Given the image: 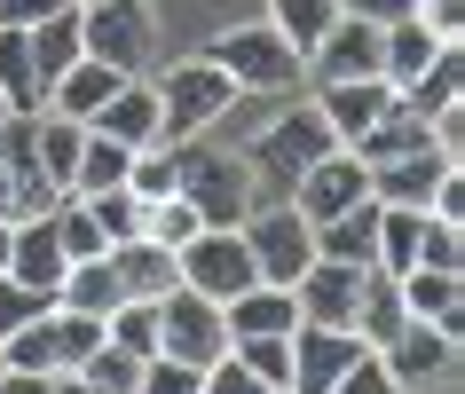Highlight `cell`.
I'll list each match as a JSON object with an SVG mask.
<instances>
[{
  "mask_svg": "<svg viewBox=\"0 0 465 394\" xmlns=\"http://www.w3.org/2000/svg\"><path fill=\"white\" fill-rule=\"evenodd\" d=\"M237 111V79L221 72L213 55H190L158 79V143H197L213 119Z\"/></svg>",
  "mask_w": 465,
  "mask_h": 394,
  "instance_id": "cell-1",
  "label": "cell"
},
{
  "mask_svg": "<svg viewBox=\"0 0 465 394\" xmlns=\"http://www.w3.org/2000/svg\"><path fill=\"white\" fill-rule=\"evenodd\" d=\"M173 150H182V197L197 205V222H205V229H237V222H245L252 190H261L245 158L205 150V134H197V143H173Z\"/></svg>",
  "mask_w": 465,
  "mask_h": 394,
  "instance_id": "cell-2",
  "label": "cell"
},
{
  "mask_svg": "<svg viewBox=\"0 0 465 394\" xmlns=\"http://www.w3.org/2000/svg\"><path fill=\"white\" fill-rule=\"evenodd\" d=\"M79 48L111 64V72L143 79L150 48H158V16H150V0H79Z\"/></svg>",
  "mask_w": 465,
  "mask_h": 394,
  "instance_id": "cell-3",
  "label": "cell"
},
{
  "mask_svg": "<svg viewBox=\"0 0 465 394\" xmlns=\"http://www.w3.org/2000/svg\"><path fill=\"white\" fill-rule=\"evenodd\" d=\"M205 55L237 79V95H276V87H292V79H300V48H284V32H276L269 16H261V25L221 32Z\"/></svg>",
  "mask_w": 465,
  "mask_h": 394,
  "instance_id": "cell-4",
  "label": "cell"
},
{
  "mask_svg": "<svg viewBox=\"0 0 465 394\" xmlns=\"http://www.w3.org/2000/svg\"><path fill=\"white\" fill-rule=\"evenodd\" d=\"M323 150H340V143H331V126H323L316 103H300V111L269 119V126L245 143V166H252V182H300Z\"/></svg>",
  "mask_w": 465,
  "mask_h": 394,
  "instance_id": "cell-5",
  "label": "cell"
},
{
  "mask_svg": "<svg viewBox=\"0 0 465 394\" xmlns=\"http://www.w3.org/2000/svg\"><path fill=\"white\" fill-rule=\"evenodd\" d=\"M158 355H173V363H213V355H229V323H221V300L190 292V284H173L166 300H158Z\"/></svg>",
  "mask_w": 465,
  "mask_h": 394,
  "instance_id": "cell-6",
  "label": "cell"
},
{
  "mask_svg": "<svg viewBox=\"0 0 465 394\" xmlns=\"http://www.w3.org/2000/svg\"><path fill=\"white\" fill-rule=\"evenodd\" d=\"M173 269L205 300H237L245 284H261V269H252V252H245V229H197L190 245L173 252Z\"/></svg>",
  "mask_w": 465,
  "mask_h": 394,
  "instance_id": "cell-7",
  "label": "cell"
},
{
  "mask_svg": "<svg viewBox=\"0 0 465 394\" xmlns=\"http://www.w3.org/2000/svg\"><path fill=\"white\" fill-rule=\"evenodd\" d=\"M245 252H252V269H261V284H284L292 292V276L316 261V229L300 222L292 205H269V213H245Z\"/></svg>",
  "mask_w": 465,
  "mask_h": 394,
  "instance_id": "cell-8",
  "label": "cell"
},
{
  "mask_svg": "<svg viewBox=\"0 0 465 394\" xmlns=\"http://www.w3.org/2000/svg\"><path fill=\"white\" fill-rule=\"evenodd\" d=\"M355 197H371V166L355 158V150H323L316 166L292 182V213L316 229V222H331V213H347Z\"/></svg>",
  "mask_w": 465,
  "mask_h": 394,
  "instance_id": "cell-9",
  "label": "cell"
},
{
  "mask_svg": "<svg viewBox=\"0 0 465 394\" xmlns=\"http://www.w3.org/2000/svg\"><path fill=\"white\" fill-rule=\"evenodd\" d=\"M379 363H387V379H394L402 394H411V387H434V379H450V363H458V331L411 316L387 347H379Z\"/></svg>",
  "mask_w": 465,
  "mask_h": 394,
  "instance_id": "cell-10",
  "label": "cell"
},
{
  "mask_svg": "<svg viewBox=\"0 0 465 394\" xmlns=\"http://www.w3.org/2000/svg\"><path fill=\"white\" fill-rule=\"evenodd\" d=\"M316 111H323V126H331V143L355 150L371 126L394 111V87L387 79H316Z\"/></svg>",
  "mask_w": 465,
  "mask_h": 394,
  "instance_id": "cell-11",
  "label": "cell"
},
{
  "mask_svg": "<svg viewBox=\"0 0 465 394\" xmlns=\"http://www.w3.org/2000/svg\"><path fill=\"white\" fill-rule=\"evenodd\" d=\"M355 292H363V269H347V261H308V269L292 276V308H300V323L355 331Z\"/></svg>",
  "mask_w": 465,
  "mask_h": 394,
  "instance_id": "cell-12",
  "label": "cell"
},
{
  "mask_svg": "<svg viewBox=\"0 0 465 394\" xmlns=\"http://www.w3.org/2000/svg\"><path fill=\"white\" fill-rule=\"evenodd\" d=\"M355 355H363V340H355V331H331V323H292V379H284V387H292V394H323L347 363H355Z\"/></svg>",
  "mask_w": 465,
  "mask_h": 394,
  "instance_id": "cell-13",
  "label": "cell"
},
{
  "mask_svg": "<svg viewBox=\"0 0 465 394\" xmlns=\"http://www.w3.org/2000/svg\"><path fill=\"white\" fill-rule=\"evenodd\" d=\"M379 32L387 25H371V16H331V32L308 48V72L316 79H379Z\"/></svg>",
  "mask_w": 465,
  "mask_h": 394,
  "instance_id": "cell-14",
  "label": "cell"
},
{
  "mask_svg": "<svg viewBox=\"0 0 465 394\" xmlns=\"http://www.w3.org/2000/svg\"><path fill=\"white\" fill-rule=\"evenodd\" d=\"M450 166H458V158H441L434 143H418V150H402V158H379V166H371V197H379V205H418V213H426V205H434V182Z\"/></svg>",
  "mask_w": 465,
  "mask_h": 394,
  "instance_id": "cell-15",
  "label": "cell"
},
{
  "mask_svg": "<svg viewBox=\"0 0 465 394\" xmlns=\"http://www.w3.org/2000/svg\"><path fill=\"white\" fill-rule=\"evenodd\" d=\"M87 134H103V143H119V150H150L158 143V87L150 79H119V95L87 119Z\"/></svg>",
  "mask_w": 465,
  "mask_h": 394,
  "instance_id": "cell-16",
  "label": "cell"
},
{
  "mask_svg": "<svg viewBox=\"0 0 465 394\" xmlns=\"http://www.w3.org/2000/svg\"><path fill=\"white\" fill-rule=\"evenodd\" d=\"M48 213H55V205H48ZM48 213H25V222H16V245H8V276L55 300V284H64V269H72V261H64V245H55V222H48Z\"/></svg>",
  "mask_w": 465,
  "mask_h": 394,
  "instance_id": "cell-17",
  "label": "cell"
},
{
  "mask_svg": "<svg viewBox=\"0 0 465 394\" xmlns=\"http://www.w3.org/2000/svg\"><path fill=\"white\" fill-rule=\"evenodd\" d=\"M316 261H347V269L379 261V197H355L347 213L316 222Z\"/></svg>",
  "mask_w": 465,
  "mask_h": 394,
  "instance_id": "cell-18",
  "label": "cell"
},
{
  "mask_svg": "<svg viewBox=\"0 0 465 394\" xmlns=\"http://www.w3.org/2000/svg\"><path fill=\"white\" fill-rule=\"evenodd\" d=\"M394 103H402L411 119H426V126H434L441 111H458V103H465V55L458 48H434V64H426L418 79H402Z\"/></svg>",
  "mask_w": 465,
  "mask_h": 394,
  "instance_id": "cell-19",
  "label": "cell"
},
{
  "mask_svg": "<svg viewBox=\"0 0 465 394\" xmlns=\"http://www.w3.org/2000/svg\"><path fill=\"white\" fill-rule=\"evenodd\" d=\"M394 284H402V308H411L418 323L465 331V284H458V269H402Z\"/></svg>",
  "mask_w": 465,
  "mask_h": 394,
  "instance_id": "cell-20",
  "label": "cell"
},
{
  "mask_svg": "<svg viewBox=\"0 0 465 394\" xmlns=\"http://www.w3.org/2000/svg\"><path fill=\"white\" fill-rule=\"evenodd\" d=\"M221 323H229V340H269V331H292L300 308L284 284H245L237 300H221Z\"/></svg>",
  "mask_w": 465,
  "mask_h": 394,
  "instance_id": "cell-21",
  "label": "cell"
},
{
  "mask_svg": "<svg viewBox=\"0 0 465 394\" xmlns=\"http://www.w3.org/2000/svg\"><path fill=\"white\" fill-rule=\"evenodd\" d=\"M119 79H126V72H111V64H95V55H79L72 72H64V79L48 87V95H40V111H64V119H79V126H87V119L103 111V103L119 95Z\"/></svg>",
  "mask_w": 465,
  "mask_h": 394,
  "instance_id": "cell-22",
  "label": "cell"
},
{
  "mask_svg": "<svg viewBox=\"0 0 465 394\" xmlns=\"http://www.w3.org/2000/svg\"><path fill=\"white\" fill-rule=\"evenodd\" d=\"M25 48H32V79H40V95H48L55 79L87 55V48H79V0H72V8H55V16H40V25L25 32Z\"/></svg>",
  "mask_w": 465,
  "mask_h": 394,
  "instance_id": "cell-23",
  "label": "cell"
},
{
  "mask_svg": "<svg viewBox=\"0 0 465 394\" xmlns=\"http://www.w3.org/2000/svg\"><path fill=\"white\" fill-rule=\"evenodd\" d=\"M111 269H119L126 300H166L173 284H182V269H173V245H150V237H126V245H111Z\"/></svg>",
  "mask_w": 465,
  "mask_h": 394,
  "instance_id": "cell-24",
  "label": "cell"
},
{
  "mask_svg": "<svg viewBox=\"0 0 465 394\" xmlns=\"http://www.w3.org/2000/svg\"><path fill=\"white\" fill-rule=\"evenodd\" d=\"M402 323H411V308H402V284H394L387 269H363V292H355V340L379 355V347H387Z\"/></svg>",
  "mask_w": 465,
  "mask_h": 394,
  "instance_id": "cell-25",
  "label": "cell"
},
{
  "mask_svg": "<svg viewBox=\"0 0 465 394\" xmlns=\"http://www.w3.org/2000/svg\"><path fill=\"white\" fill-rule=\"evenodd\" d=\"M126 300L119 269H111V252H95V261H72L64 269V284H55V308H79V316H111Z\"/></svg>",
  "mask_w": 465,
  "mask_h": 394,
  "instance_id": "cell-26",
  "label": "cell"
},
{
  "mask_svg": "<svg viewBox=\"0 0 465 394\" xmlns=\"http://www.w3.org/2000/svg\"><path fill=\"white\" fill-rule=\"evenodd\" d=\"M79 143H87V126H79V119H64V111H40V119H32V150H40V173H48L55 190L72 182Z\"/></svg>",
  "mask_w": 465,
  "mask_h": 394,
  "instance_id": "cell-27",
  "label": "cell"
},
{
  "mask_svg": "<svg viewBox=\"0 0 465 394\" xmlns=\"http://www.w3.org/2000/svg\"><path fill=\"white\" fill-rule=\"evenodd\" d=\"M126 166H134V150H119V143H103V134H87V143H79V166H72V182H64V197L119 190V182H126Z\"/></svg>",
  "mask_w": 465,
  "mask_h": 394,
  "instance_id": "cell-28",
  "label": "cell"
},
{
  "mask_svg": "<svg viewBox=\"0 0 465 394\" xmlns=\"http://www.w3.org/2000/svg\"><path fill=\"white\" fill-rule=\"evenodd\" d=\"M418 229H426L418 205H379V261L371 269H387V276L418 269Z\"/></svg>",
  "mask_w": 465,
  "mask_h": 394,
  "instance_id": "cell-29",
  "label": "cell"
},
{
  "mask_svg": "<svg viewBox=\"0 0 465 394\" xmlns=\"http://www.w3.org/2000/svg\"><path fill=\"white\" fill-rule=\"evenodd\" d=\"M331 0H269V25L284 32V48H300V64H308V48H316L323 32H331Z\"/></svg>",
  "mask_w": 465,
  "mask_h": 394,
  "instance_id": "cell-30",
  "label": "cell"
},
{
  "mask_svg": "<svg viewBox=\"0 0 465 394\" xmlns=\"http://www.w3.org/2000/svg\"><path fill=\"white\" fill-rule=\"evenodd\" d=\"M0 95L8 111H40V79H32V48L16 25H0Z\"/></svg>",
  "mask_w": 465,
  "mask_h": 394,
  "instance_id": "cell-31",
  "label": "cell"
},
{
  "mask_svg": "<svg viewBox=\"0 0 465 394\" xmlns=\"http://www.w3.org/2000/svg\"><path fill=\"white\" fill-rule=\"evenodd\" d=\"M126 190L143 197V205H150V197H173V190H182V150H173V143L134 150V166H126Z\"/></svg>",
  "mask_w": 465,
  "mask_h": 394,
  "instance_id": "cell-32",
  "label": "cell"
},
{
  "mask_svg": "<svg viewBox=\"0 0 465 394\" xmlns=\"http://www.w3.org/2000/svg\"><path fill=\"white\" fill-rule=\"evenodd\" d=\"M55 245H64V261H95V252H111V237L95 229V213L79 205V197H55Z\"/></svg>",
  "mask_w": 465,
  "mask_h": 394,
  "instance_id": "cell-33",
  "label": "cell"
},
{
  "mask_svg": "<svg viewBox=\"0 0 465 394\" xmlns=\"http://www.w3.org/2000/svg\"><path fill=\"white\" fill-rule=\"evenodd\" d=\"M197 229H205V222H197V205H190L182 190H173V197H150V205H143V237H150V245H173V252H182Z\"/></svg>",
  "mask_w": 465,
  "mask_h": 394,
  "instance_id": "cell-34",
  "label": "cell"
},
{
  "mask_svg": "<svg viewBox=\"0 0 465 394\" xmlns=\"http://www.w3.org/2000/svg\"><path fill=\"white\" fill-rule=\"evenodd\" d=\"M79 205H87V213H95V229L103 237H111V245H126V237H143V197L126 190H95V197H79Z\"/></svg>",
  "mask_w": 465,
  "mask_h": 394,
  "instance_id": "cell-35",
  "label": "cell"
},
{
  "mask_svg": "<svg viewBox=\"0 0 465 394\" xmlns=\"http://www.w3.org/2000/svg\"><path fill=\"white\" fill-rule=\"evenodd\" d=\"M229 355H237L261 387H284V379H292V331H269V340H229Z\"/></svg>",
  "mask_w": 465,
  "mask_h": 394,
  "instance_id": "cell-36",
  "label": "cell"
},
{
  "mask_svg": "<svg viewBox=\"0 0 465 394\" xmlns=\"http://www.w3.org/2000/svg\"><path fill=\"white\" fill-rule=\"evenodd\" d=\"M79 379H87L95 394H134V379H143V355H126V347H111V340H103L95 355L79 363Z\"/></svg>",
  "mask_w": 465,
  "mask_h": 394,
  "instance_id": "cell-37",
  "label": "cell"
},
{
  "mask_svg": "<svg viewBox=\"0 0 465 394\" xmlns=\"http://www.w3.org/2000/svg\"><path fill=\"white\" fill-rule=\"evenodd\" d=\"M418 269H465V229L426 213V229H418Z\"/></svg>",
  "mask_w": 465,
  "mask_h": 394,
  "instance_id": "cell-38",
  "label": "cell"
},
{
  "mask_svg": "<svg viewBox=\"0 0 465 394\" xmlns=\"http://www.w3.org/2000/svg\"><path fill=\"white\" fill-rule=\"evenodd\" d=\"M55 300L48 292H32V284H16V276H0V340H8V331H25L32 316H48Z\"/></svg>",
  "mask_w": 465,
  "mask_h": 394,
  "instance_id": "cell-39",
  "label": "cell"
},
{
  "mask_svg": "<svg viewBox=\"0 0 465 394\" xmlns=\"http://www.w3.org/2000/svg\"><path fill=\"white\" fill-rule=\"evenodd\" d=\"M323 394H402V387H394V379H387V363H379V355L363 347V355H355V363H347Z\"/></svg>",
  "mask_w": 465,
  "mask_h": 394,
  "instance_id": "cell-40",
  "label": "cell"
},
{
  "mask_svg": "<svg viewBox=\"0 0 465 394\" xmlns=\"http://www.w3.org/2000/svg\"><path fill=\"white\" fill-rule=\"evenodd\" d=\"M134 394H197V363H173V355H150Z\"/></svg>",
  "mask_w": 465,
  "mask_h": 394,
  "instance_id": "cell-41",
  "label": "cell"
},
{
  "mask_svg": "<svg viewBox=\"0 0 465 394\" xmlns=\"http://www.w3.org/2000/svg\"><path fill=\"white\" fill-rule=\"evenodd\" d=\"M411 16L434 32L441 48H458V40H465V0H411Z\"/></svg>",
  "mask_w": 465,
  "mask_h": 394,
  "instance_id": "cell-42",
  "label": "cell"
},
{
  "mask_svg": "<svg viewBox=\"0 0 465 394\" xmlns=\"http://www.w3.org/2000/svg\"><path fill=\"white\" fill-rule=\"evenodd\" d=\"M426 213H434V222H458V229H465V173H458V166L434 182V205H426Z\"/></svg>",
  "mask_w": 465,
  "mask_h": 394,
  "instance_id": "cell-43",
  "label": "cell"
},
{
  "mask_svg": "<svg viewBox=\"0 0 465 394\" xmlns=\"http://www.w3.org/2000/svg\"><path fill=\"white\" fill-rule=\"evenodd\" d=\"M55 8H72V0H0V25L32 32V25H40V16H55Z\"/></svg>",
  "mask_w": 465,
  "mask_h": 394,
  "instance_id": "cell-44",
  "label": "cell"
},
{
  "mask_svg": "<svg viewBox=\"0 0 465 394\" xmlns=\"http://www.w3.org/2000/svg\"><path fill=\"white\" fill-rule=\"evenodd\" d=\"M340 16H371V25H394V16H411V0H331Z\"/></svg>",
  "mask_w": 465,
  "mask_h": 394,
  "instance_id": "cell-45",
  "label": "cell"
},
{
  "mask_svg": "<svg viewBox=\"0 0 465 394\" xmlns=\"http://www.w3.org/2000/svg\"><path fill=\"white\" fill-rule=\"evenodd\" d=\"M0 394H55L48 370H0Z\"/></svg>",
  "mask_w": 465,
  "mask_h": 394,
  "instance_id": "cell-46",
  "label": "cell"
},
{
  "mask_svg": "<svg viewBox=\"0 0 465 394\" xmlns=\"http://www.w3.org/2000/svg\"><path fill=\"white\" fill-rule=\"evenodd\" d=\"M0 222H16V182H8V166H0Z\"/></svg>",
  "mask_w": 465,
  "mask_h": 394,
  "instance_id": "cell-47",
  "label": "cell"
},
{
  "mask_svg": "<svg viewBox=\"0 0 465 394\" xmlns=\"http://www.w3.org/2000/svg\"><path fill=\"white\" fill-rule=\"evenodd\" d=\"M55 394H95V387H87L79 370H55Z\"/></svg>",
  "mask_w": 465,
  "mask_h": 394,
  "instance_id": "cell-48",
  "label": "cell"
},
{
  "mask_svg": "<svg viewBox=\"0 0 465 394\" xmlns=\"http://www.w3.org/2000/svg\"><path fill=\"white\" fill-rule=\"evenodd\" d=\"M8 245H16V222H0V276H8Z\"/></svg>",
  "mask_w": 465,
  "mask_h": 394,
  "instance_id": "cell-49",
  "label": "cell"
},
{
  "mask_svg": "<svg viewBox=\"0 0 465 394\" xmlns=\"http://www.w3.org/2000/svg\"><path fill=\"white\" fill-rule=\"evenodd\" d=\"M0 119H8V95H0Z\"/></svg>",
  "mask_w": 465,
  "mask_h": 394,
  "instance_id": "cell-50",
  "label": "cell"
},
{
  "mask_svg": "<svg viewBox=\"0 0 465 394\" xmlns=\"http://www.w3.org/2000/svg\"><path fill=\"white\" fill-rule=\"evenodd\" d=\"M269 394H292V387H269Z\"/></svg>",
  "mask_w": 465,
  "mask_h": 394,
  "instance_id": "cell-51",
  "label": "cell"
},
{
  "mask_svg": "<svg viewBox=\"0 0 465 394\" xmlns=\"http://www.w3.org/2000/svg\"><path fill=\"white\" fill-rule=\"evenodd\" d=\"M0 370H8V363H0Z\"/></svg>",
  "mask_w": 465,
  "mask_h": 394,
  "instance_id": "cell-52",
  "label": "cell"
}]
</instances>
